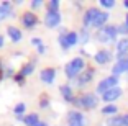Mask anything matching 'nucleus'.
<instances>
[{
  "mask_svg": "<svg viewBox=\"0 0 128 126\" xmlns=\"http://www.w3.org/2000/svg\"><path fill=\"white\" fill-rule=\"evenodd\" d=\"M117 51H118V54H117L118 61L125 59V54H126V51H128V38H122L117 43Z\"/></svg>",
  "mask_w": 128,
  "mask_h": 126,
  "instance_id": "9",
  "label": "nucleus"
},
{
  "mask_svg": "<svg viewBox=\"0 0 128 126\" xmlns=\"http://www.w3.org/2000/svg\"><path fill=\"white\" fill-rule=\"evenodd\" d=\"M84 67H86V62H84V59L82 57H76V59H72L71 62L66 66V75H68L69 79H72V77H76L77 74H80V72L84 71Z\"/></svg>",
  "mask_w": 128,
  "mask_h": 126,
  "instance_id": "2",
  "label": "nucleus"
},
{
  "mask_svg": "<svg viewBox=\"0 0 128 126\" xmlns=\"http://www.w3.org/2000/svg\"><path fill=\"white\" fill-rule=\"evenodd\" d=\"M68 120H69V126H84V115L80 111H69Z\"/></svg>",
  "mask_w": 128,
  "mask_h": 126,
  "instance_id": "6",
  "label": "nucleus"
},
{
  "mask_svg": "<svg viewBox=\"0 0 128 126\" xmlns=\"http://www.w3.org/2000/svg\"><path fill=\"white\" fill-rule=\"evenodd\" d=\"M33 71H34V66H33V64H25V66L22 67V71H20V74H22L23 77H26V75H30Z\"/></svg>",
  "mask_w": 128,
  "mask_h": 126,
  "instance_id": "21",
  "label": "nucleus"
},
{
  "mask_svg": "<svg viewBox=\"0 0 128 126\" xmlns=\"http://www.w3.org/2000/svg\"><path fill=\"white\" fill-rule=\"evenodd\" d=\"M117 111H118V107H115V105H107V107L102 108L104 115H112V113H117Z\"/></svg>",
  "mask_w": 128,
  "mask_h": 126,
  "instance_id": "22",
  "label": "nucleus"
},
{
  "mask_svg": "<svg viewBox=\"0 0 128 126\" xmlns=\"http://www.w3.org/2000/svg\"><path fill=\"white\" fill-rule=\"evenodd\" d=\"M23 123H25L26 126H38L40 118H38L36 113H31V115H28V116H25V118H23Z\"/></svg>",
  "mask_w": 128,
  "mask_h": 126,
  "instance_id": "17",
  "label": "nucleus"
},
{
  "mask_svg": "<svg viewBox=\"0 0 128 126\" xmlns=\"http://www.w3.org/2000/svg\"><path fill=\"white\" fill-rule=\"evenodd\" d=\"M87 39H89V33H87V30H84L80 33V43H87Z\"/></svg>",
  "mask_w": 128,
  "mask_h": 126,
  "instance_id": "28",
  "label": "nucleus"
},
{
  "mask_svg": "<svg viewBox=\"0 0 128 126\" xmlns=\"http://www.w3.org/2000/svg\"><path fill=\"white\" fill-rule=\"evenodd\" d=\"M23 79H25V77H23L22 74H16V75H15V80L18 82V84H23Z\"/></svg>",
  "mask_w": 128,
  "mask_h": 126,
  "instance_id": "30",
  "label": "nucleus"
},
{
  "mask_svg": "<svg viewBox=\"0 0 128 126\" xmlns=\"http://www.w3.org/2000/svg\"><path fill=\"white\" fill-rule=\"evenodd\" d=\"M7 31H8V36L12 38L13 43H18V41L22 39V31H20L18 28H15V26H8Z\"/></svg>",
  "mask_w": 128,
  "mask_h": 126,
  "instance_id": "15",
  "label": "nucleus"
},
{
  "mask_svg": "<svg viewBox=\"0 0 128 126\" xmlns=\"http://www.w3.org/2000/svg\"><path fill=\"white\" fill-rule=\"evenodd\" d=\"M54 77H56V71L54 69H43L41 74H40V79H41L44 84H53L54 82Z\"/></svg>",
  "mask_w": 128,
  "mask_h": 126,
  "instance_id": "11",
  "label": "nucleus"
},
{
  "mask_svg": "<svg viewBox=\"0 0 128 126\" xmlns=\"http://www.w3.org/2000/svg\"><path fill=\"white\" fill-rule=\"evenodd\" d=\"M100 5L105 8H112L115 5V0H100Z\"/></svg>",
  "mask_w": 128,
  "mask_h": 126,
  "instance_id": "25",
  "label": "nucleus"
},
{
  "mask_svg": "<svg viewBox=\"0 0 128 126\" xmlns=\"http://www.w3.org/2000/svg\"><path fill=\"white\" fill-rule=\"evenodd\" d=\"M126 71H128V59L118 61V62L112 67V72H113V75H115V77H117V75H120V74H123V72H126Z\"/></svg>",
  "mask_w": 128,
  "mask_h": 126,
  "instance_id": "13",
  "label": "nucleus"
},
{
  "mask_svg": "<svg viewBox=\"0 0 128 126\" xmlns=\"http://www.w3.org/2000/svg\"><path fill=\"white\" fill-rule=\"evenodd\" d=\"M125 7H126V8H128V0H125Z\"/></svg>",
  "mask_w": 128,
  "mask_h": 126,
  "instance_id": "39",
  "label": "nucleus"
},
{
  "mask_svg": "<svg viewBox=\"0 0 128 126\" xmlns=\"http://www.w3.org/2000/svg\"><path fill=\"white\" fill-rule=\"evenodd\" d=\"M94 69H87V71H82L79 74V77H77V85L79 87H84V85H87L89 82L92 80V77H94Z\"/></svg>",
  "mask_w": 128,
  "mask_h": 126,
  "instance_id": "7",
  "label": "nucleus"
},
{
  "mask_svg": "<svg viewBox=\"0 0 128 126\" xmlns=\"http://www.w3.org/2000/svg\"><path fill=\"white\" fill-rule=\"evenodd\" d=\"M107 20H108V13H105V11H98L97 15L94 16V20H92L90 26H94V28H100V26L105 25Z\"/></svg>",
  "mask_w": 128,
  "mask_h": 126,
  "instance_id": "10",
  "label": "nucleus"
},
{
  "mask_svg": "<svg viewBox=\"0 0 128 126\" xmlns=\"http://www.w3.org/2000/svg\"><path fill=\"white\" fill-rule=\"evenodd\" d=\"M110 57H112V54H110L108 51H98L97 54L94 56V59L97 64H107L110 61Z\"/></svg>",
  "mask_w": 128,
  "mask_h": 126,
  "instance_id": "14",
  "label": "nucleus"
},
{
  "mask_svg": "<svg viewBox=\"0 0 128 126\" xmlns=\"http://www.w3.org/2000/svg\"><path fill=\"white\" fill-rule=\"evenodd\" d=\"M31 43H33V44L36 46V48H40V46H43V41L40 39V38H33V39H31Z\"/></svg>",
  "mask_w": 128,
  "mask_h": 126,
  "instance_id": "29",
  "label": "nucleus"
},
{
  "mask_svg": "<svg viewBox=\"0 0 128 126\" xmlns=\"http://www.w3.org/2000/svg\"><path fill=\"white\" fill-rule=\"evenodd\" d=\"M120 97H122V89L120 87H113V89L107 90L102 95V100L104 102H113V100H117V98H120Z\"/></svg>",
  "mask_w": 128,
  "mask_h": 126,
  "instance_id": "8",
  "label": "nucleus"
},
{
  "mask_svg": "<svg viewBox=\"0 0 128 126\" xmlns=\"http://www.w3.org/2000/svg\"><path fill=\"white\" fill-rule=\"evenodd\" d=\"M31 5H33V7L36 8V7H41L43 2H41V0H33V3H31Z\"/></svg>",
  "mask_w": 128,
  "mask_h": 126,
  "instance_id": "31",
  "label": "nucleus"
},
{
  "mask_svg": "<svg viewBox=\"0 0 128 126\" xmlns=\"http://www.w3.org/2000/svg\"><path fill=\"white\" fill-rule=\"evenodd\" d=\"M117 84H118V77H115V75H112V77H107V79H104V80H102L100 84L97 85V92L104 95L107 90L113 89V87H117Z\"/></svg>",
  "mask_w": 128,
  "mask_h": 126,
  "instance_id": "4",
  "label": "nucleus"
},
{
  "mask_svg": "<svg viewBox=\"0 0 128 126\" xmlns=\"http://www.w3.org/2000/svg\"><path fill=\"white\" fill-rule=\"evenodd\" d=\"M38 126H48V125H46V123H43V121H40V123H38Z\"/></svg>",
  "mask_w": 128,
  "mask_h": 126,
  "instance_id": "36",
  "label": "nucleus"
},
{
  "mask_svg": "<svg viewBox=\"0 0 128 126\" xmlns=\"http://www.w3.org/2000/svg\"><path fill=\"white\" fill-rule=\"evenodd\" d=\"M117 38V26H105L97 33V39L100 43H112Z\"/></svg>",
  "mask_w": 128,
  "mask_h": 126,
  "instance_id": "3",
  "label": "nucleus"
},
{
  "mask_svg": "<svg viewBox=\"0 0 128 126\" xmlns=\"http://www.w3.org/2000/svg\"><path fill=\"white\" fill-rule=\"evenodd\" d=\"M122 118H123V126H128V113H126V115H123Z\"/></svg>",
  "mask_w": 128,
  "mask_h": 126,
  "instance_id": "32",
  "label": "nucleus"
},
{
  "mask_svg": "<svg viewBox=\"0 0 128 126\" xmlns=\"http://www.w3.org/2000/svg\"><path fill=\"white\" fill-rule=\"evenodd\" d=\"M22 21H23V25H25V28H33L38 23V18H36V15H34L33 11H26V13L23 15Z\"/></svg>",
  "mask_w": 128,
  "mask_h": 126,
  "instance_id": "12",
  "label": "nucleus"
},
{
  "mask_svg": "<svg viewBox=\"0 0 128 126\" xmlns=\"http://www.w3.org/2000/svg\"><path fill=\"white\" fill-rule=\"evenodd\" d=\"M10 11H12V7L8 2H5V3H2V7H0V20H4L5 16L10 15Z\"/></svg>",
  "mask_w": 128,
  "mask_h": 126,
  "instance_id": "19",
  "label": "nucleus"
},
{
  "mask_svg": "<svg viewBox=\"0 0 128 126\" xmlns=\"http://www.w3.org/2000/svg\"><path fill=\"white\" fill-rule=\"evenodd\" d=\"M25 107H26L25 103H18V105L15 107V110H13V111H15V115H22L23 111H25Z\"/></svg>",
  "mask_w": 128,
  "mask_h": 126,
  "instance_id": "26",
  "label": "nucleus"
},
{
  "mask_svg": "<svg viewBox=\"0 0 128 126\" xmlns=\"http://www.w3.org/2000/svg\"><path fill=\"white\" fill-rule=\"evenodd\" d=\"M72 103L76 105V107H82V108H95L98 105V98L95 93H86V95L82 97H77V98H74V102Z\"/></svg>",
  "mask_w": 128,
  "mask_h": 126,
  "instance_id": "1",
  "label": "nucleus"
},
{
  "mask_svg": "<svg viewBox=\"0 0 128 126\" xmlns=\"http://www.w3.org/2000/svg\"><path fill=\"white\" fill-rule=\"evenodd\" d=\"M44 51H46L44 46H40V48H38V52H40V54H44Z\"/></svg>",
  "mask_w": 128,
  "mask_h": 126,
  "instance_id": "34",
  "label": "nucleus"
},
{
  "mask_svg": "<svg viewBox=\"0 0 128 126\" xmlns=\"http://www.w3.org/2000/svg\"><path fill=\"white\" fill-rule=\"evenodd\" d=\"M66 41H68V46L71 48V46H74L76 43L79 41V36H77V33L71 31V33H68V36H66Z\"/></svg>",
  "mask_w": 128,
  "mask_h": 126,
  "instance_id": "20",
  "label": "nucleus"
},
{
  "mask_svg": "<svg viewBox=\"0 0 128 126\" xmlns=\"http://www.w3.org/2000/svg\"><path fill=\"white\" fill-rule=\"evenodd\" d=\"M108 126H123V118L122 116H115V118L108 120Z\"/></svg>",
  "mask_w": 128,
  "mask_h": 126,
  "instance_id": "23",
  "label": "nucleus"
},
{
  "mask_svg": "<svg viewBox=\"0 0 128 126\" xmlns=\"http://www.w3.org/2000/svg\"><path fill=\"white\" fill-rule=\"evenodd\" d=\"M2 79H4V71L0 69V80H2Z\"/></svg>",
  "mask_w": 128,
  "mask_h": 126,
  "instance_id": "37",
  "label": "nucleus"
},
{
  "mask_svg": "<svg viewBox=\"0 0 128 126\" xmlns=\"http://www.w3.org/2000/svg\"><path fill=\"white\" fill-rule=\"evenodd\" d=\"M98 11H100V10H97V8H89V10L86 11V15H84V25H86V26H90L94 16L97 15Z\"/></svg>",
  "mask_w": 128,
  "mask_h": 126,
  "instance_id": "16",
  "label": "nucleus"
},
{
  "mask_svg": "<svg viewBox=\"0 0 128 126\" xmlns=\"http://www.w3.org/2000/svg\"><path fill=\"white\" fill-rule=\"evenodd\" d=\"M61 21V15L59 11H48L46 13V18H44V23L48 28H56Z\"/></svg>",
  "mask_w": 128,
  "mask_h": 126,
  "instance_id": "5",
  "label": "nucleus"
},
{
  "mask_svg": "<svg viewBox=\"0 0 128 126\" xmlns=\"http://www.w3.org/2000/svg\"><path fill=\"white\" fill-rule=\"evenodd\" d=\"M61 93H62V98L68 102H74V97H72V90L69 85H61Z\"/></svg>",
  "mask_w": 128,
  "mask_h": 126,
  "instance_id": "18",
  "label": "nucleus"
},
{
  "mask_svg": "<svg viewBox=\"0 0 128 126\" xmlns=\"http://www.w3.org/2000/svg\"><path fill=\"white\" fill-rule=\"evenodd\" d=\"M117 33H122V34H126L128 33V26L126 25H120L117 28Z\"/></svg>",
  "mask_w": 128,
  "mask_h": 126,
  "instance_id": "27",
  "label": "nucleus"
},
{
  "mask_svg": "<svg viewBox=\"0 0 128 126\" xmlns=\"http://www.w3.org/2000/svg\"><path fill=\"white\" fill-rule=\"evenodd\" d=\"M125 25L128 26V13H126V20H125Z\"/></svg>",
  "mask_w": 128,
  "mask_h": 126,
  "instance_id": "38",
  "label": "nucleus"
},
{
  "mask_svg": "<svg viewBox=\"0 0 128 126\" xmlns=\"http://www.w3.org/2000/svg\"><path fill=\"white\" fill-rule=\"evenodd\" d=\"M40 103H41V107H43V108H46V105H48V98H43Z\"/></svg>",
  "mask_w": 128,
  "mask_h": 126,
  "instance_id": "33",
  "label": "nucleus"
},
{
  "mask_svg": "<svg viewBox=\"0 0 128 126\" xmlns=\"http://www.w3.org/2000/svg\"><path fill=\"white\" fill-rule=\"evenodd\" d=\"M4 41H5V38L2 36V34H0V48H2V46H4Z\"/></svg>",
  "mask_w": 128,
  "mask_h": 126,
  "instance_id": "35",
  "label": "nucleus"
},
{
  "mask_svg": "<svg viewBox=\"0 0 128 126\" xmlns=\"http://www.w3.org/2000/svg\"><path fill=\"white\" fill-rule=\"evenodd\" d=\"M48 8H49V11H59V2L58 0H51Z\"/></svg>",
  "mask_w": 128,
  "mask_h": 126,
  "instance_id": "24",
  "label": "nucleus"
}]
</instances>
